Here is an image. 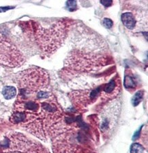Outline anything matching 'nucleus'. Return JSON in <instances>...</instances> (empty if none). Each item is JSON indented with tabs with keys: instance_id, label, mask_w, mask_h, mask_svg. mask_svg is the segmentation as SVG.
<instances>
[{
	"instance_id": "f03ea898",
	"label": "nucleus",
	"mask_w": 148,
	"mask_h": 153,
	"mask_svg": "<svg viewBox=\"0 0 148 153\" xmlns=\"http://www.w3.org/2000/svg\"><path fill=\"white\" fill-rule=\"evenodd\" d=\"M25 58L15 45L0 33V64L18 67L24 64Z\"/></svg>"
},
{
	"instance_id": "0eeeda50",
	"label": "nucleus",
	"mask_w": 148,
	"mask_h": 153,
	"mask_svg": "<svg viewBox=\"0 0 148 153\" xmlns=\"http://www.w3.org/2000/svg\"><path fill=\"white\" fill-rule=\"evenodd\" d=\"M124 85L126 89L135 90L137 86V82L132 75H126L124 78Z\"/></svg>"
},
{
	"instance_id": "39448f33",
	"label": "nucleus",
	"mask_w": 148,
	"mask_h": 153,
	"mask_svg": "<svg viewBox=\"0 0 148 153\" xmlns=\"http://www.w3.org/2000/svg\"><path fill=\"white\" fill-rule=\"evenodd\" d=\"M121 21L126 28L131 30L136 27L138 23L135 15L131 12H125L121 14Z\"/></svg>"
},
{
	"instance_id": "423d86ee",
	"label": "nucleus",
	"mask_w": 148,
	"mask_h": 153,
	"mask_svg": "<svg viewBox=\"0 0 148 153\" xmlns=\"http://www.w3.org/2000/svg\"><path fill=\"white\" fill-rule=\"evenodd\" d=\"M1 94L5 99H13L16 95V89L14 87H13V86H5L4 88H3V89H2Z\"/></svg>"
},
{
	"instance_id": "9d476101",
	"label": "nucleus",
	"mask_w": 148,
	"mask_h": 153,
	"mask_svg": "<svg viewBox=\"0 0 148 153\" xmlns=\"http://www.w3.org/2000/svg\"><path fill=\"white\" fill-rule=\"evenodd\" d=\"M66 7L69 11L74 12L77 10V2L76 1H66Z\"/></svg>"
},
{
	"instance_id": "20e7f679",
	"label": "nucleus",
	"mask_w": 148,
	"mask_h": 153,
	"mask_svg": "<svg viewBox=\"0 0 148 153\" xmlns=\"http://www.w3.org/2000/svg\"><path fill=\"white\" fill-rule=\"evenodd\" d=\"M119 81L118 79H111L109 83L105 84L103 88H102V91L103 92V96L107 95L106 99H109V98H112L115 97L117 94H118V89H119Z\"/></svg>"
},
{
	"instance_id": "f8f14e48",
	"label": "nucleus",
	"mask_w": 148,
	"mask_h": 153,
	"mask_svg": "<svg viewBox=\"0 0 148 153\" xmlns=\"http://www.w3.org/2000/svg\"><path fill=\"white\" fill-rule=\"evenodd\" d=\"M100 4L103 5L104 7H109V6H111L112 4H113V1H108V0H107V1H100Z\"/></svg>"
},
{
	"instance_id": "6e6552de",
	"label": "nucleus",
	"mask_w": 148,
	"mask_h": 153,
	"mask_svg": "<svg viewBox=\"0 0 148 153\" xmlns=\"http://www.w3.org/2000/svg\"><path fill=\"white\" fill-rule=\"evenodd\" d=\"M143 94H144V93H143V92L141 90L138 91L137 93H135V94L133 96L132 99V104L133 106L136 107L139 105L140 102H141V100H143Z\"/></svg>"
},
{
	"instance_id": "f257e3e1",
	"label": "nucleus",
	"mask_w": 148,
	"mask_h": 153,
	"mask_svg": "<svg viewBox=\"0 0 148 153\" xmlns=\"http://www.w3.org/2000/svg\"><path fill=\"white\" fill-rule=\"evenodd\" d=\"M68 21L61 20L49 26H43L34 21L20 24L23 32L33 40L45 54L51 55L65 41L68 31Z\"/></svg>"
},
{
	"instance_id": "ddd939ff",
	"label": "nucleus",
	"mask_w": 148,
	"mask_h": 153,
	"mask_svg": "<svg viewBox=\"0 0 148 153\" xmlns=\"http://www.w3.org/2000/svg\"><path fill=\"white\" fill-rule=\"evenodd\" d=\"M140 131H141V129H140V130L137 131V132H136V133H135V135H133V138H132V140H137V139H138V137H139Z\"/></svg>"
},
{
	"instance_id": "7ed1b4c3",
	"label": "nucleus",
	"mask_w": 148,
	"mask_h": 153,
	"mask_svg": "<svg viewBox=\"0 0 148 153\" xmlns=\"http://www.w3.org/2000/svg\"><path fill=\"white\" fill-rule=\"evenodd\" d=\"M112 107H108L102 112L100 120V131L103 134H108L113 130L118 118L119 108L118 105L115 103Z\"/></svg>"
},
{
	"instance_id": "9b49d317",
	"label": "nucleus",
	"mask_w": 148,
	"mask_h": 153,
	"mask_svg": "<svg viewBox=\"0 0 148 153\" xmlns=\"http://www.w3.org/2000/svg\"><path fill=\"white\" fill-rule=\"evenodd\" d=\"M102 25H103L106 28L110 29L113 27V21L110 19L105 18L103 19V21H102Z\"/></svg>"
},
{
	"instance_id": "1a4fd4ad",
	"label": "nucleus",
	"mask_w": 148,
	"mask_h": 153,
	"mask_svg": "<svg viewBox=\"0 0 148 153\" xmlns=\"http://www.w3.org/2000/svg\"><path fill=\"white\" fill-rule=\"evenodd\" d=\"M144 148L138 143H134L130 147V153H143Z\"/></svg>"
}]
</instances>
